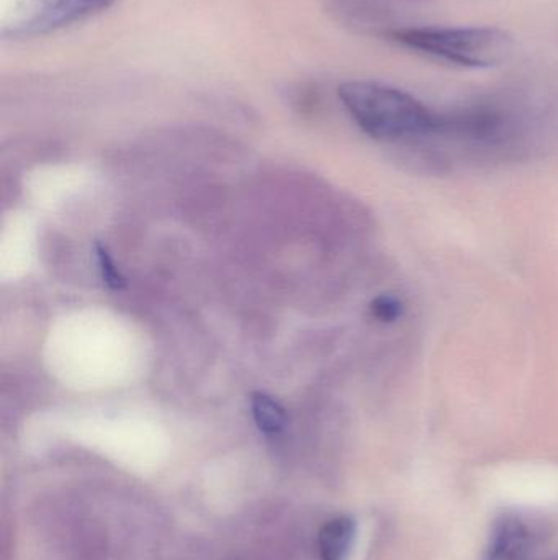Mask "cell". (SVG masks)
Returning <instances> with one entry per match:
<instances>
[{"label":"cell","instance_id":"obj_6","mask_svg":"<svg viewBox=\"0 0 558 560\" xmlns=\"http://www.w3.org/2000/svg\"><path fill=\"white\" fill-rule=\"evenodd\" d=\"M356 536V523L349 516L330 520L318 535L321 560H346Z\"/></svg>","mask_w":558,"mask_h":560},{"label":"cell","instance_id":"obj_8","mask_svg":"<svg viewBox=\"0 0 558 560\" xmlns=\"http://www.w3.org/2000/svg\"><path fill=\"white\" fill-rule=\"evenodd\" d=\"M95 255H97L98 269H100V276L104 282L107 283L111 290L123 289V287L127 285V280H124L121 272L118 271L107 249L97 243V246H95Z\"/></svg>","mask_w":558,"mask_h":560},{"label":"cell","instance_id":"obj_9","mask_svg":"<svg viewBox=\"0 0 558 560\" xmlns=\"http://www.w3.org/2000/svg\"><path fill=\"white\" fill-rule=\"evenodd\" d=\"M370 310H372V315L376 316L379 322L392 323L400 318L403 306L395 296L380 295L373 300Z\"/></svg>","mask_w":558,"mask_h":560},{"label":"cell","instance_id":"obj_4","mask_svg":"<svg viewBox=\"0 0 558 560\" xmlns=\"http://www.w3.org/2000/svg\"><path fill=\"white\" fill-rule=\"evenodd\" d=\"M344 22L387 36L402 28L403 16L418 9L426 0H331Z\"/></svg>","mask_w":558,"mask_h":560},{"label":"cell","instance_id":"obj_2","mask_svg":"<svg viewBox=\"0 0 558 560\" xmlns=\"http://www.w3.org/2000/svg\"><path fill=\"white\" fill-rule=\"evenodd\" d=\"M390 42L462 68H491L513 52V36L494 26H402L385 36Z\"/></svg>","mask_w":558,"mask_h":560},{"label":"cell","instance_id":"obj_3","mask_svg":"<svg viewBox=\"0 0 558 560\" xmlns=\"http://www.w3.org/2000/svg\"><path fill=\"white\" fill-rule=\"evenodd\" d=\"M115 0H16L7 15L2 35L35 38L64 28L108 9Z\"/></svg>","mask_w":558,"mask_h":560},{"label":"cell","instance_id":"obj_1","mask_svg":"<svg viewBox=\"0 0 558 560\" xmlns=\"http://www.w3.org/2000/svg\"><path fill=\"white\" fill-rule=\"evenodd\" d=\"M341 102L357 127L380 141L426 137L439 130V117L422 101L402 89L372 81L341 85Z\"/></svg>","mask_w":558,"mask_h":560},{"label":"cell","instance_id":"obj_7","mask_svg":"<svg viewBox=\"0 0 558 560\" xmlns=\"http://www.w3.org/2000/svg\"><path fill=\"white\" fill-rule=\"evenodd\" d=\"M251 413L259 430L269 436L281 434L287 427V413L282 405L261 392L251 395Z\"/></svg>","mask_w":558,"mask_h":560},{"label":"cell","instance_id":"obj_5","mask_svg":"<svg viewBox=\"0 0 558 560\" xmlns=\"http://www.w3.org/2000/svg\"><path fill=\"white\" fill-rule=\"evenodd\" d=\"M533 536L518 518H504L495 526L485 560H531Z\"/></svg>","mask_w":558,"mask_h":560}]
</instances>
